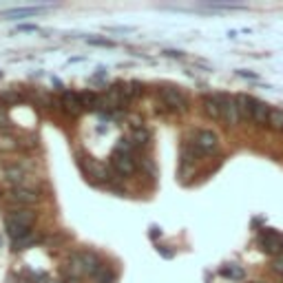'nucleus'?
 <instances>
[{
    "mask_svg": "<svg viewBox=\"0 0 283 283\" xmlns=\"http://www.w3.org/2000/svg\"><path fill=\"white\" fill-rule=\"evenodd\" d=\"M80 254V261H82V268H84V274H95L97 270L102 268L100 259H97L95 252H77Z\"/></svg>",
    "mask_w": 283,
    "mask_h": 283,
    "instance_id": "obj_8",
    "label": "nucleus"
},
{
    "mask_svg": "<svg viewBox=\"0 0 283 283\" xmlns=\"http://www.w3.org/2000/svg\"><path fill=\"white\" fill-rule=\"evenodd\" d=\"M261 244H264V250L270 254H281L283 252V239L279 235H274V232H265L264 237H261Z\"/></svg>",
    "mask_w": 283,
    "mask_h": 283,
    "instance_id": "obj_7",
    "label": "nucleus"
},
{
    "mask_svg": "<svg viewBox=\"0 0 283 283\" xmlns=\"http://www.w3.org/2000/svg\"><path fill=\"white\" fill-rule=\"evenodd\" d=\"M18 149V139L11 135H0V151H16Z\"/></svg>",
    "mask_w": 283,
    "mask_h": 283,
    "instance_id": "obj_18",
    "label": "nucleus"
},
{
    "mask_svg": "<svg viewBox=\"0 0 283 283\" xmlns=\"http://www.w3.org/2000/svg\"><path fill=\"white\" fill-rule=\"evenodd\" d=\"M204 109H206L208 117H212V120H219L221 117V109H219L217 97H206V100H204Z\"/></svg>",
    "mask_w": 283,
    "mask_h": 283,
    "instance_id": "obj_15",
    "label": "nucleus"
},
{
    "mask_svg": "<svg viewBox=\"0 0 283 283\" xmlns=\"http://www.w3.org/2000/svg\"><path fill=\"white\" fill-rule=\"evenodd\" d=\"M268 126L272 131H283V111L281 109H270Z\"/></svg>",
    "mask_w": 283,
    "mask_h": 283,
    "instance_id": "obj_14",
    "label": "nucleus"
},
{
    "mask_svg": "<svg viewBox=\"0 0 283 283\" xmlns=\"http://www.w3.org/2000/svg\"><path fill=\"white\" fill-rule=\"evenodd\" d=\"M67 272L71 274V279H77L84 274V268H82V261H80V254H73L71 259H69V268Z\"/></svg>",
    "mask_w": 283,
    "mask_h": 283,
    "instance_id": "obj_16",
    "label": "nucleus"
},
{
    "mask_svg": "<svg viewBox=\"0 0 283 283\" xmlns=\"http://www.w3.org/2000/svg\"><path fill=\"white\" fill-rule=\"evenodd\" d=\"M36 224V212L29 208H20V210H11L5 217V228L14 241L22 239L31 232V226Z\"/></svg>",
    "mask_w": 283,
    "mask_h": 283,
    "instance_id": "obj_1",
    "label": "nucleus"
},
{
    "mask_svg": "<svg viewBox=\"0 0 283 283\" xmlns=\"http://www.w3.org/2000/svg\"><path fill=\"white\" fill-rule=\"evenodd\" d=\"M254 283H264V281H254Z\"/></svg>",
    "mask_w": 283,
    "mask_h": 283,
    "instance_id": "obj_25",
    "label": "nucleus"
},
{
    "mask_svg": "<svg viewBox=\"0 0 283 283\" xmlns=\"http://www.w3.org/2000/svg\"><path fill=\"white\" fill-rule=\"evenodd\" d=\"M146 139H149V133H146V131H137V133H135V144H144Z\"/></svg>",
    "mask_w": 283,
    "mask_h": 283,
    "instance_id": "obj_23",
    "label": "nucleus"
},
{
    "mask_svg": "<svg viewBox=\"0 0 283 283\" xmlns=\"http://www.w3.org/2000/svg\"><path fill=\"white\" fill-rule=\"evenodd\" d=\"M93 279H95V283H113V281H115V274H113V270H111V268L102 265V268L93 274Z\"/></svg>",
    "mask_w": 283,
    "mask_h": 283,
    "instance_id": "obj_17",
    "label": "nucleus"
},
{
    "mask_svg": "<svg viewBox=\"0 0 283 283\" xmlns=\"http://www.w3.org/2000/svg\"><path fill=\"white\" fill-rule=\"evenodd\" d=\"M47 283H62V281H47Z\"/></svg>",
    "mask_w": 283,
    "mask_h": 283,
    "instance_id": "obj_24",
    "label": "nucleus"
},
{
    "mask_svg": "<svg viewBox=\"0 0 283 283\" xmlns=\"http://www.w3.org/2000/svg\"><path fill=\"white\" fill-rule=\"evenodd\" d=\"M11 199H14L16 204H24V206H29V204L38 202V195H36L34 190H29V188H16V190L11 192Z\"/></svg>",
    "mask_w": 283,
    "mask_h": 283,
    "instance_id": "obj_10",
    "label": "nucleus"
},
{
    "mask_svg": "<svg viewBox=\"0 0 283 283\" xmlns=\"http://www.w3.org/2000/svg\"><path fill=\"white\" fill-rule=\"evenodd\" d=\"M111 164H113V168H115L120 175H133L135 173V162L131 159V155H124V153H120V151L113 153Z\"/></svg>",
    "mask_w": 283,
    "mask_h": 283,
    "instance_id": "obj_4",
    "label": "nucleus"
},
{
    "mask_svg": "<svg viewBox=\"0 0 283 283\" xmlns=\"http://www.w3.org/2000/svg\"><path fill=\"white\" fill-rule=\"evenodd\" d=\"M5 175H7V179H11V182H20V179L24 177L22 168H18V166H9L5 170Z\"/></svg>",
    "mask_w": 283,
    "mask_h": 283,
    "instance_id": "obj_19",
    "label": "nucleus"
},
{
    "mask_svg": "<svg viewBox=\"0 0 283 283\" xmlns=\"http://www.w3.org/2000/svg\"><path fill=\"white\" fill-rule=\"evenodd\" d=\"M235 102H237V109H239V115L241 117H252V100H250L248 95H237L235 97Z\"/></svg>",
    "mask_w": 283,
    "mask_h": 283,
    "instance_id": "obj_13",
    "label": "nucleus"
},
{
    "mask_svg": "<svg viewBox=\"0 0 283 283\" xmlns=\"http://www.w3.org/2000/svg\"><path fill=\"white\" fill-rule=\"evenodd\" d=\"M40 11H44V7H27V9H11L7 11V18L16 20V18H29V16H36L40 14Z\"/></svg>",
    "mask_w": 283,
    "mask_h": 283,
    "instance_id": "obj_12",
    "label": "nucleus"
},
{
    "mask_svg": "<svg viewBox=\"0 0 283 283\" xmlns=\"http://www.w3.org/2000/svg\"><path fill=\"white\" fill-rule=\"evenodd\" d=\"M62 106H64V111L67 113H71V115H77L84 106H82V100H80V95L77 93H73V91H67L62 95Z\"/></svg>",
    "mask_w": 283,
    "mask_h": 283,
    "instance_id": "obj_9",
    "label": "nucleus"
},
{
    "mask_svg": "<svg viewBox=\"0 0 283 283\" xmlns=\"http://www.w3.org/2000/svg\"><path fill=\"white\" fill-rule=\"evenodd\" d=\"M159 95H162L164 104H166L168 109H173V111H184V109H186V97H184L177 89L166 87V89H162Z\"/></svg>",
    "mask_w": 283,
    "mask_h": 283,
    "instance_id": "obj_3",
    "label": "nucleus"
},
{
    "mask_svg": "<svg viewBox=\"0 0 283 283\" xmlns=\"http://www.w3.org/2000/svg\"><path fill=\"white\" fill-rule=\"evenodd\" d=\"M197 146L202 151H206V153H212L219 146V139H217V135L212 131H199L197 133Z\"/></svg>",
    "mask_w": 283,
    "mask_h": 283,
    "instance_id": "obj_6",
    "label": "nucleus"
},
{
    "mask_svg": "<svg viewBox=\"0 0 283 283\" xmlns=\"http://www.w3.org/2000/svg\"><path fill=\"white\" fill-rule=\"evenodd\" d=\"M84 170H87L89 177L97 179V182H106V179H109V168L102 166L95 159H84Z\"/></svg>",
    "mask_w": 283,
    "mask_h": 283,
    "instance_id": "obj_5",
    "label": "nucleus"
},
{
    "mask_svg": "<svg viewBox=\"0 0 283 283\" xmlns=\"http://www.w3.org/2000/svg\"><path fill=\"white\" fill-rule=\"evenodd\" d=\"M268 115H270V109L268 104H264V102H257L252 100V120L257 122V124H268Z\"/></svg>",
    "mask_w": 283,
    "mask_h": 283,
    "instance_id": "obj_11",
    "label": "nucleus"
},
{
    "mask_svg": "<svg viewBox=\"0 0 283 283\" xmlns=\"http://www.w3.org/2000/svg\"><path fill=\"white\" fill-rule=\"evenodd\" d=\"M217 102H219V109H221V117H226V122L230 126H235L237 122L241 120L239 115V109H237V102L235 97H228V95H215Z\"/></svg>",
    "mask_w": 283,
    "mask_h": 283,
    "instance_id": "obj_2",
    "label": "nucleus"
},
{
    "mask_svg": "<svg viewBox=\"0 0 283 283\" xmlns=\"http://www.w3.org/2000/svg\"><path fill=\"white\" fill-rule=\"evenodd\" d=\"M272 270H274V272H279V274H283V252L274 257V261H272Z\"/></svg>",
    "mask_w": 283,
    "mask_h": 283,
    "instance_id": "obj_22",
    "label": "nucleus"
},
{
    "mask_svg": "<svg viewBox=\"0 0 283 283\" xmlns=\"http://www.w3.org/2000/svg\"><path fill=\"white\" fill-rule=\"evenodd\" d=\"M224 274H226V277H230V279H244V270H241L239 265H230V268H226Z\"/></svg>",
    "mask_w": 283,
    "mask_h": 283,
    "instance_id": "obj_20",
    "label": "nucleus"
},
{
    "mask_svg": "<svg viewBox=\"0 0 283 283\" xmlns=\"http://www.w3.org/2000/svg\"><path fill=\"white\" fill-rule=\"evenodd\" d=\"M36 241V237H31V235H27V237H22V239H18L16 241V250H24L27 245H31Z\"/></svg>",
    "mask_w": 283,
    "mask_h": 283,
    "instance_id": "obj_21",
    "label": "nucleus"
}]
</instances>
